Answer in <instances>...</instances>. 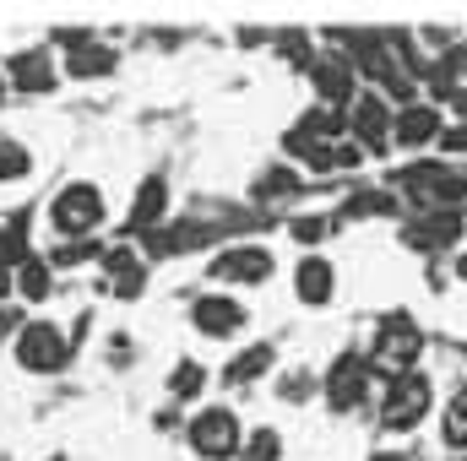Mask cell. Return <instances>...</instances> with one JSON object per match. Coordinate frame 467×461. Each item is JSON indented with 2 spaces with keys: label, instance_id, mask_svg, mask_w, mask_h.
<instances>
[{
  "label": "cell",
  "instance_id": "2e32d148",
  "mask_svg": "<svg viewBox=\"0 0 467 461\" xmlns=\"http://www.w3.org/2000/svg\"><path fill=\"white\" fill-rule=\"evenodd\" d=\"M104 277H109V288L119 299H136L141 282H147V266H141V255L130 244H119V250H104Z\"/></svg>",
  "mask_w": 467,
  "mask_h": 461
},
{
  "label": "cell",
  "instance_id": "9c48e42d",
  "mask_svg": "<svg viewBox=\"0 0 467 461\" xmlns=\"http://www.w3.org/2000/svg\"><path fill=\"white\" fill-rule=\"evenodd\" d=\"M391 119H397V109L380 98V93H358L348 109V130L353 141L364 147V152H386V141H391Z\"/></svg>",
  "mask_w": 467,
  "mask_h": 461
},
{
  "label": "cell",
  "instance_id": "277c9868",
  "mask_svg": "<svg viewBox=\"0 0 467 461\" xmlns=\"http://www.w3.org/2000/svg\"><path fill=\"white\" fill-rule=\"evenodd\" d=\"M419 353H424V332L413 326V315H386V321L375 326V353H369V364H375L386 380L419 369Z\"/></svg>",
  "mask_w": 467,
  "mask_h": 461
},
{
  "label": "cell",
  "instance_id": "ffe728a7",
  "mask_svg": "<svg viewBox=\"0 0 467 461\" xmlns=\"http://www.w3.org/2000/svg\"><path fill=\"white\" fill-rule=\"evenodd\" d=\"M202 391H207V369H202L196 358H180L174 374H169V396H174V402H196Z\"/></svg>",
  "mask_w": 467,
  "mask_h": 461
},
{
  "label": "cell",
  "instance_id": "ac0fdd59",
  "mask_svg": "<svg viewBox=\"0 0 467 461\" xmlns=\"http://www.w3.org/2000/svg\"><path fill=\"white\" fill-rule=\"evenodd\" d=\"M272 364H277L272 343H255V347H244V353H234L229 369H223V380H229V385H255V380H261Z\"/></svg>",
  "mask_w": 467,
  "mask_h": 461
},
{
  "label": "cell",
  "instance_id": "484cf974",
  "mask_svg": "<svg viewBox=\"0 0 467 461\" xmlns=\"http://www.w3.org/2000/svg\"><path fill=\"white\" fill-rule=\"evenodd\" d=\"M441 147L446 152H467V125H446L441 130Z\"/></svg>",
  "mask_w": 467,
  "mask_h": 461
},
{
  "label": "cell",
  "instance_id": "8fae6325",
  "mask_svg": "<svg viewBox=\"0 0 467 461\" xmlns=\"http://www.w3.org/2000/svg\"><path fill=\"white\" fill-rule=\"evenodd\" d=\"M55 60L44 55V49H16L11 60H5V87H16V93H55Z\"/></svg>",
  "mask_w": 467,
  "mask_h": 461
},
{
  "label": "cell",
  "instance_id": "7402d4cb",
  "mask_svg": "<svg viewBox=\"0 0 467 461\" xmlns=\"http://www.w3.org/2000/svg\"><path fill=\"white\" fill-rule=\"evenodd\" d=\"M441 429H446V446L467 451V385H462V391H451V402H446V418H441Z\"/></svg>",
  "mask_w": 467,
  "mask_h": 461
},
{
  "label": "cell",
  "instance_id": "cb8c5ba5",
  "mask_svg": "<svg viewBox=\"0 0 467 461\" xmlns=\"http://www.w3.org/2000/svg\"><path fill=\"white\" fill-rule=\"evenodd\" d=\"M288 190H299V179H294L288 169H272V174H261V185H255L261 201H277V196H288Z\"/></svg>",
  "mask_w": 467,
  "mask_h": 461
},
{
  "label": "cell",
  "instance_id": "7a4b0ae2",
  "mask_svg": "<svg viewBox=\"0 0 467 461\" xmlns=\"http://www.w3.org/2000/svg\"><path fill=\"white\" fill-rule=\"evenodd\" d=\"M104 190L93 185V179H71V185H60V196L49 201V223L60 239H88V233H99L104 223Z\"/></svg>",
  "mask_w": 467,
  "mask_h": 461
},
{
  "label": "cell",
  "instance_id": "7c38bea8",
  "mask_svg": "<svg viewBox=\"0 0 467 461\" xmlns=\"http://www.w3.org/2000/svg\"><path fill=\"white\" fill-rule=\"evenodd\" d=\"M294 293H299V304L327 310L332 293H337V271H332V261H327V255H305L299 271H294Z\"/></svg>",
  "mask_w": 467,
  "mask_h": 461
},
{
  "label": "cell",
  "instance_id": "ba28073f",
  "mask_svg": "<svg viewBox=\"0 0 467 461\" xmlns=\"http://www.w3.org/2000/svg\"><path fill=\"white\" fill-rule=\"evenodd\" d=\"M191 326H196L202 337L229 343V337H239V332L250 326V310H244L239 299H229V293H202V299L191 304Z\"/></svg>",
  "mask_w": 467,
  "mask_h": 461
},
{
  "label": "cell",
  "instance_id": "d4e9b609",
  "mask_svg": "<svg viewBox=\"0 0 467 461\" xmlns=\"http://www.w3.org/2000/svg\"><path fill=\"white\" fill-rule=\"evenodd\" d=\"M288 233H294L299 244H321V239L332 233V218H294V223H288Z\"/></svg>",
  "mask_w": 467,
  "mask_h": 461
},
{
  "label": "cell",
  "instance_id": "30bf717a",
  "mask_svg": "<svg viewBox=\"0 0 467 461\" xmlns=\"http://www.w3.org/2000/svg\"><path fill=\"white\" fill-rule=\"evenodd\" d=\"M310 82L321 93V109H343L348 115L358 98V71L353 60H310Z\"/></svg>",
  "mask_w": 467,
  "mask_h": 461
},
{
  "label": "cell",
  "instance_id": "52a82bcc",
  "mask_svg": "<svg viewBox=\"0 0 467 461\" xmlns=\"http://www.w3.org/2000/svg\"><path fill=\"white\" fill-rule=\"evenodd\" d=\"M369 385H375V364H369V358H358V353H343V358L327 369V380H321V391H327L332 413H358V407H364V396H369Z\"/></svg>",
  "mask_w": 467,
  "mask_h": 461
},
{
  "label": "cell",
  "instance_id": "d6986e66",
  "mask_svg": "<svg viewBox=\"0 0 467 461\" xmlns=\"http://www.w3.org/2000/svg\"><path fill=\"white\" fill-rule=\"evenodd\" d=\"M163 212H169V185L152 174V179L136 190V201H130V229H152Z\"/></svg>",
  "mask_w": 467,
  "mask_h": 461
},
{
  "label": "cell",
  "instance_id": "3957f363",
  "mask_svg": "<svg viewBox=\"0 0 467 461\" xmlns=\"http://www.w3.org/2000/svg\"><path fill=\"white\" fill-rule=\"evenodd\" d=\"M185 440L202 461H234L244 451V429H239V413L234 407H202L191 413L185 424Z\"/></svg>",
  "mask_w": 467,
  "mask_h": 461
},
{
  "label": "cell",
  "instance_id": "4316f807",
  "mask_svg": "<svg viewBox=\"0 0 467 461\" xmlns=\"http://www.w3.org/2000/svg\"><path fill=\"white\" fill-rule=\"evenodd\" d=\"M369 461H408V456H402V451H375Z\"/></svg>",
  "mask_w": 467,
  "mask_h": 461
},
{
  "label": "cell",
  "instance_id": "f1b7e54d",
  "mask_svg": "<svg viewBox=\"0 0 467 461\" xmlns=\"http://www.w3.org/2000/svg\"><path fill=\"white\" fill-rule=\"evenodd\" d=\"M0 98H5V77H0Z\"/></svg>",
  "mask_w": 467,
  "mask_h": 461
},
{
  "label": "cell",
  "instance_id": "4fadbf2b",
  "mask_svg": "<svg viewBox=\"0 0 467 461\" xmlns=\"http://www.w3.org/2000/svg\"><path fill=\"white\" fill-rule=\"evenodd\" d=\"M441 115H435V104H408V109H397V119H391V141L397 147H430V141H441Z\"/></svg>",
  "mask_w": 467,
  "mask_h": 461
},
{
  "label": "cell",
  "instance_id": "603a6c76",
  "mask_svg": "<svg viewBox=\"0 0 467 461\" xmlns=\"http://www.w3.org/2000/svg\"><path fill=\"white\" fill-rule=\"evenodd\" d=\"M239 461H283V435L277 429H250Z\"/></svg>",
  "mask_w": 467,
  "mask_h": 461
},
{
  "label": "cell",
  "instance_id": "5b68a950",
  "mask_svg": "<svg viewBox=\"0 0 467 461\" xmlns=\"http://www.w3.org/2000/svg\"><path fill=\"white\" fill-rule=\"evenodd\" d=\"M66 358H71V337L55 321H22V332H16V364L27 374H60Z\"/></svg>",
  "mask_w": 467,
  "mask_h": 461
},
{
  "label": "cell",
  "instance_id": "5bb4252c",
  "mask_svg": "<svg viewBox=\"0 0 467 461\" xmlns=\"http://www.w3.org/2000/svg\"><path fill=\"white\" fill-rule=\"evenodd\" d=\"M457 233H462V218H457V212L430 207V218L408 223V229H402V239H408L413 250H446V244H457Z\"/></svg>",
  "mask_w": 467,
  "mask_h": 461
},
{
  "label": "cell",
  "instance_id": "44dd1931",
  "mask_svg": "<svg viewBox=\"0 0 467 461\" xmlns=\"http://www.w3.org/2000/svg\"><path fill=\"white\" fill-rule=\"evenodd\" d=\"M33 174V152L11 136H0V185H22Z\"/></svg>",
  "mask_w": 467,
  "mask_h": 461
},
{
  "label": "cell",
  "instance_id": "6da1fadb",
  "mask_svg": "<svg viewBox=\"0 0 467 461\" xmlns=\"http://www.w3.org/2000/svg\"><path fill=\"white\" fill-rule=\"evenodd\" d=\"M435 407V385L424 369H408V374H391L386 391H380V429L391 435H408L424 424V413Z\"/></svg>",
  "mask_w": 467,
  "mask_h": 461
},
{
  "label": "cell",
  "instance_id": "e0dca14e",
  "mask_svg": "<svg viewBox=\"0 0 467 461\" xmlns=\"http://www.w3.org/2000/svg\"><path fill=\"white\" fill-rule=\"evenodd\" d=\"M11 288H16L22 304H44V299L55 293V266H49V255H27V261L11 271Z\"/></svg>",
  "mask_w": 467,
  "mask_h": 461
},
{
  "label": "cell",
  "instance_id": "8992f818",
  "mask_svg": "<svg viewBox=\"0 0 467 461\" xmlns=\"http://www.w3.org/2000/svg\"><path fill=\"white\" fill-rule=\"evenodd\" d=\"M272 271H277V255L266 244H229L207 266V277L213 282H229V288H261V282H272Z\"/></svg>",
  "mask_w": 467,
  "mask_h": 461
},
{
  "label": "cell",
  "instance_id": "83f0119b",
  "mask_svg": "<svg viewBox=\"0 0 467 461\" xmlns=\"http://www.w3.org/2000/svg\"><path fill=\"white\" fill-rule=\"evenodd\" d=\"M457 277H467V255H462V261H457Z\"/></svg>",
  "mask_w": 467,
  "mask_h": 461
},
{
  "label": "cell",
  "instance_id": "9a60e30c",
  "mask_svg": "<svg viewBox=\"0 0 467 461\" xmlns=\"http://www.w3.org/2000/svg\"><path fill=\"white\" fill-rule=\"evenodd\" d=\"M60 44H71V60H66L71 77H104V71H115V49L93 44V33H60Z\"/></svg>",
  "mask_w": 467,
  "mask_h": 461
}]
</instances>
